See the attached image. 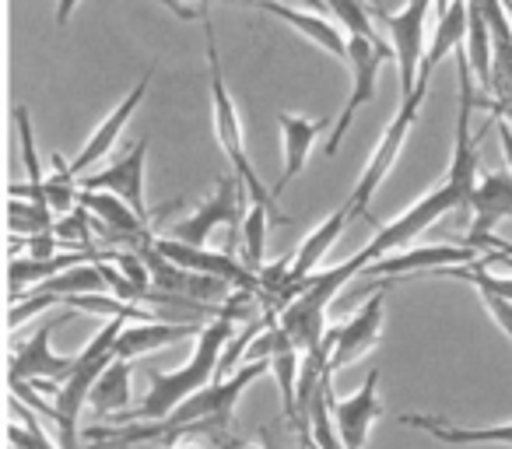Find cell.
Returning <instances> with one entry per match:
<instances>
[{"label": "cell", "instance_id": "6", "mask_svg": "<svg viewBox=\"0 0 512 449\" xmlns=\"http://www.w3.org/2000/svg\"><path fill=\"white\" fill-rule=\"evenodd\" d=\"M435 0H407L400 11H383L379 4H372V15L386 25V36H390L393 57H397V71H400V95H414L418 88V74L425 64V22L428 11H432Z\"/></svg>", "mask_w": 512, "mask_h": 449}, {"label": "cell", "instance_id": "24", "mask_svg": "<svg viewBox=\"0 0 512 449\" xmlns=\"http://www.w3.org/2000/svg\"><path fill=\"white\" fill-rule=\"evenodd\" d=\"M88 404H92V414L99 421L109 418V414L116 418V414L130 411V362L113 358V362L102 369V376L95 379Z\"/></svg>", "mask_w": 512, "mask_h": 449}, {"label": "cell", "instance_id": "38", "mask_svg": "<svg viewBox=\"0 0 512 449\" xmlns=\"http://www.w3.org/2000/svg\"><path fill=\"white\" fill-rule=\"evenodd\" d=\"M267 449H271V446H267Z\"/></svg>", "mask_w": 512, "mask_h": 449}, {"label": "cell", "instance_id": "21", "mask_svg": "<svg viewBox=\"0 0 512 449\" xmlns=\"http://www.w3.org/2000/svg\"><path fill=\"white\" fill-rule=\"evenodd\" d=\"M400 425L421 428V432L446 442V446H498V442L512 446V421H505V425H477L474 428V425H446V421L421 418V414H404Z\"/></svg>", "mask_w": 512, "mask_h": 449}, {"label": "cell", "instance_id": "30", "mask_svg": "<svg viewBox=\"0 0 512 449\" xmlns=\"http://www.w3.org/2000/svg\"><path fill=\"white\" fill-rule=\"evenodd\" d=\"M11 407H15V411L22 414V421H11V425H8L11 449H60V442H53L50 435L43 432V425H39L36 414L25 411V407H22V397L11 400Z\"/></svg>", "mask_w": 512, "mask_h": 449}, {"label": "cell", "instance_id": "31", "mask_svg": "<svg viewBox=\"0 0 512 449\" xmlns=\"http://www.w3.org/2000/svg\"><path fill=\"white\" fill-rule=\"evenodd\" d=\"M330 11L337 15V22L348 29V36H365V39H379L376 29V15L365 0H323Z\"/></svg>", "mask_w": 512, "mask_h": 449}, {"label": "cell", "instance_id": "28", "mask_svg": "<svg viewBox=\"0 0 512 449\" xmlns=\"http://www.w3.org/2000/svg\"><path fill=\"white\" fill-rule=\"evenodd\" d=\"M53 176H46V200H50V207H53V214H71V211H78V200H81V193H78V176L71 172V162H64V158L53 151Z\"/></svg>", "mask_w": 512, "mask_h": 449}, {"label": "cell", "instance_id": "26", "mask_svg": "<svg viewBox=\"0 0 512 449\" xmlns=\"http://www.w3.org/2000/svg\"><path fill=\"white\" fill-rule=\"evenodd\" d=\"M15 123H18V137H22V155L25 165H29V186H11V197H29L32 204H43L50 207L46 200V176L39 169V155H36V134H32V120H29V109L15 106Z\"/></svg>", "mask_w": 512, "mask_h": 449}, {"label": "cell", "instance_id": "22", "mask_svg": "<svg viewBox=\"0 0 512 449\" xmlns=\"http://www.w3.org/2000/svg\"><path fill=\"white\" fill-rule=\"evenodd\" d=\"M81 207L99 221L102 229L109 232H120V236L130 239H144L148 236V221L134 211L123 197L109 190H81Z\"/></svg>", "mask_w": 512, "mask_h": 449}, {"label": "cell", "instance_id": "3", "mask_svg": "<svg viewBox=\"0 0 512 449\" xmlns=\"http://www.w3.org/2000/svg\"><path fill=\"white\" fill-rule=\"evenodd\" d=\"M200 18H204V39H207V74H211V116H214V134H218V144L225 151L228 165H232L235 176L246 183L249 197L253 204H267L271 211L274 207V193L264 190L260 176H256L253 162L246 155V137H242V120L235 113V102L225 88V74H221V57H218V43H214V25H211V15H207V0L200 4Z\"/></svg>", "mask_w": 512, "mask_h": 449}, {"label": "cell", "instance_id": "27", "mask_svg": "<svg viewBox=\"0 0 512 449\" xmlns=\"http://www.w3.org/2000/svg\"><path fill=\"white\" fill-rule=\"evenodd\" d=\"M267 204H249L246 221H242V264L253 274L264 271V246H267V218H271Z\"/></svg>", "mask_w": 512, "mask_h": 449}, {"label": "cell", "instance_id": "7", "mask_svg": "<svg viewBox=\"0 0 512 449\" xmlns=\"http://www.w3.org/2000/svg\"><path fill=\"white\" fill-rule=\"evenodd\" d=\"M393 57V46L390 39H365V36H351V53H348V67H351V95L348 102H344L341 116H337L334 130H330V141H327V155H337V148H341L344 134L351 130V123H355L358 109L369 106L372 99H376V81H379V71H383V64Z\"/></svg>", "mask_w": 512, "mask_h": 449}, {"label": "cell", "instance_id": "14", "mask_svg": "<svg viewBox=\"0 0 512 449\" xmlns=\"http://www.w3.org/2000/svg\"><path fill=\"white\" fill-rule=\"evenodd\" d=\"M144 165H148V137L134 144L123 158L109 162L106 169L85 176V190H109L123 197L144 221H148V200H144Z\"/></svg>", "mask_w": 512, "mask_h": 449}, {"label": "cell", "instance_id": "4", "mask_svg": "<svg viewBox=\"0 0 512 449\" xmlns=\"http://www.w3.org/2000/svg\"><path fill=\"white\" fill-rule=\"evenodd\" d=\"M425 95H428V78H418V88H414V95H407V99L400 102V109L393 113L390 127H386L383 141L376 144L372 158L365 162L362 176H358L355 190H351V197H348L351 218H362V214L369 218L372 197H376L379 186H383V183H386V176H390V169L397 165L400 151H404V141L411 137L414 120H418V113H421V102H425Z\"/></svg>", "mask_w": 512, "mask_h": 449}, {"label": "cell", "instance_id": "5", "mask_svg": "<svg viewBox=\"0 0 512 449\" xmlns=\"http://www.w3.org/2000/svg\"><path fill=\"white\" fill-rule=\"evenodd\" d=\"M249 204H253V197H249L246 183H242L235 172L232 176H221L211 197L172 225L169 239H179V243H190V246H207L211 232L221 229V225H228V229H242Z\"/></svg>", "mask_w": 512, "mask_h": 449}, {"label": "cell", "instance_id": "19", "mask_svg": "<svg viewBox=\"0 0 512 449\" xmlns=\"http://www.w3.org/2000/svg\"><path fill=\"white\" fill-rule=\"evenodd\" d=\"M207 323H165V320H151V323H127L116 341V358L123 362H134L144 358L158 348H169V344L183 341V337H200Z\"/></svg>", "mask_w": 512, "mask_h": 449}, {"label": "cell", "instance_id": "12", "mask_svg": "<svg viewBox=\"0 0 512 449\" xmlns=\"http://www.w3.org/2000/svg\"><path fill=\"white\" fill-rule=\"evenodd\" d=\"M155 250L162 253V257H169L172 264L186 267V271H197V274H207V278L232 281L235 288H253V292H260V274H253L246 264H239V260L225 250L190 246V243H179V239H169V236H158Z\"/></svg>", "mask_w": 512, "mask_h": 449}, {"label": "cell", "instance_id": "16", "mask_svg": "<svg viewBox=\"0 0 512 449\" xmlns=\"http://www.w3.org/2000/svg\"><path fill=\"white\" fill-rule=\"evenodd\" d=\"M246 4H256L260 11L267 15L281 18L285 25H292L302 39H309L313 46H320L323 53L337 57L341 64H348V53H351V36H344L330 18L316 15V11H299V8H288V4H278V0H246Z\"/></svg>", "mask_w": 512, "mask_h": 449}, {"label": "cell", "instance_id": "18", "mask_svg": "<svg viewBox=\"0 0 512 449\" xmlns=\"http://www.w3.org/2000/svg\"><path fill=\"white\" fill-rule=\"evenodd\" d=\"M348 221H351V211H348V204L344 207H337L334 214H327V218L316 225L313 232H309L306 239H302V246L292 253V292H295V299L302 295V288H306V281L313 278V271H316V264H320L323 257L330 253V246L341 239V232L348 229ZM292 299V302H295Z\"/></svg>", "mask_w": 512, "mask_h": 449}, {"label": "cell", "instance_id": "2", "mask_svg": "<svg viewBox=\"0 0 512 449\" xmlns=\"http://www.w3.org/2000/svg\"><path fill=\"white\" fill-rule=\"evenodd\" d=\"M456 207H467V200H463V193L456 190L449 179H442L435 190H428L421 200H414V204L407 207L400 218H393L390 225H379L376 236H372L369 243H365L362 250L355 253V257L341 260L337 267L344 271V278L355 281L369 264H376V260L390 257V253H397V250H407V246H411L414 239L421 236V232L432 229L442 214L456 211Z\"/></svg>", "mask_w": 512, "mask_h": 449}, {"label": "cell", "instance_id": "37", "mask_svg": "<svg viewBox=\"0 0 512 449\" xmlns=\"http://www.w3.org/2000/svg\"><path fill=\"white\" fill-rule=\"evenodd\" d=\"M505 8H509V18H512V0H505Z\"/></svg>", "mask_w": 512, "mask_h": 449}, {"label": "cell", "instance_id": "34", "mask_svg": "<svg viewBox=\"0 0 512 449\" xmlns=\"http://www.w3.org/2000/svg\"><path fill=\"white\" fill-rule=\"evenodd\" d=\"M481 299H484V309L491 313V320L498 323V330L512 341V302L502 299V295H491V292H481Z\"/></svg>", "mask_w": 512, "mask_h": 449}, {"label": "cell", "instance_id": "17", "mask_svg": "<svg viewBox=\"0 0 512 449\" xmlns=\"http://www.w3.org/2000/svg\"><path fill=\"white\" fill-rule=\"evenodd\" d=\"M330 127V116H295V113H278V130H281V144H285V172L274 183V197H281L288 183L295 176H302L309 162V151H313V141Z\"/></svg>", "mask_w": 512, "mask_h": 449}, {"label": "cell", "instance_id": "23", "mask_svg": "<svg viewBox=\"0 0 512 449\" xmlns=\"http://www.w3.org/2000/svg\"><path fill=\"white\" fill-rule=\"evenodd\" d=\"M467 29H470V0H453L446 15H439V25H435V36L428 43L425 64H421L418 78H432L435 67L467 43Z\"/></svg>", "mask_w": 512, "mask_h": 449}, {"label": "cell", "instance_id": "8", "mask_svg": "<svg viewBox=\"0 0 512 449\" xmlns=\"http://www.w3.org/2000/svg\"><path fill=\"white\" fill-rule=\"evenodd\" d=\"M71 316H74V309L71 313L50 316L29 341L18 344L8 365L11 383H64V379H71L74 372H78V355H53V348H50L53 330L64 327Z\"/></svg>", "mask_w": 512, "mask_h": 449}, {"label": "cell", "instance_id": "10", "mask_svg": "<svg viewBox=\"0 0 512 449\" xmlns=\"http://www.w3.org/2000/svg\"><path fill=\"white\" fill-rule=\"evenodd\" d=\"M470 211H474V221H470L467 246H474V250H481V253L498 250L502 239L495 236V225L512 218V176H505V172H488V176L477 183L474 197H470Z\"/></svg>", "mask_w": 512, "mask_h": 449}, {"label": "cell", "instance_id": "9", "mask_svg": "<svg viewBox=\"0 0 512 449\" xmlns=\"http://www.w3.org/2000/svg\"><path fill=\"white\" fill-rule=\"evenodd\" d=\"M481 260V250L474 246H407V250H397L390 257L376 260V264L365 267L358 278H407V274H439L449 271V267H463Z\"/></svg>", "mask_w": 512, "mask_h": 449}, {"label": "cell", "instance_id": "11", "mask_svg": "<svg viewBox=\"0 0 512 449\" xmlns=\"http://www.w3.org/2000/svg\"><path fill=\"white\" fill-rule=\"evenodd\" d=\"M386 285L372 292V299L365 302V309H358L344 327L334 330V351H330V372H341L348 365H355L365 351H372L379 344V330H383V316H386Z\"/></svg>", "mask_w": 512, "mask_h": 449}, {"label": "cell", "instance_id": "25", "mask_svg": "<svg viewBox=\"0 0 512 449\" xmlns=\"http://www.w3.org/2000/svg\"><path fill=\"white\" fill-rule=\"evenodd\" d=\"M302 351L295 348V341L285 334L281 327V337H278V351L271 358V372L278 379V390H281V404H285V418L292 421L295 428V414H299V376H302Z\"/></svg>", "mask_w": 512, "mask_h": 449}, {"label": "cell", "instance_id": "32", "mask_svg": "<svg viewBox=\"0 0 512 449\" xmlns=\"http://www.w3.org/2000/svg\"><path fill=\"white\" fill-rule=\"evenodd\" d=\"M92 214H85V207L81 211H71V214H64V218L53 225V232H57V239L60 243H74V246H88V239H92Z\"/></svg>", "mask_w": 512, "mask_h": 449}, {"label": "cell", "instance_id": "36", "mask_svg": "<svg viewBox=\"0 0 512 449\" xmlns=\"http://www.w3.org/2000/svg\"><path fill=\"white\" fill-rule=\"evenodd\" d=\"M169 449H207L204 442H176V446H169Z\"/></svg>", "mask_w": 512, "mask_h": 449}, {"label": "cell", "instance_id": "15", "mask_svg": "<svg viewBox=\"0 0 512 449\" xmlns=\"http://www.w3.org/2000/svg\"><path fill=\"white\" fill-rule=\"evenodd\" d=\"M151 78H155V67H148V71L141 74V81H137L134 88H130L127 95H123V102L113 109V113L106 116V120L99 123V127L92 130V137L85 141V148H81V155L71 162V172L74 176H85L88 169H95V165L102 162V158L113 151V144L120 141V134H123V127L130 123V116H134V109L144 102V95H148V85H151Z\"/></svg>", "mask_w": 512, "mask_h": 449}, {"label": "cell", "instance_id": "29", "mask_svg": "<svg viewBox=\"0 0 512 449\" xmlns=\"http://www.w3.org/2000/svg\"><path fill=\"white\" fill-rule=\"evenodd\" d=\"M8 225L18 236H39V232H53V207L32 204V200L11 197L8 204Z\"/></svg>", "mask_w": 512, "mask_h": 449}, {"label": "cell", "instance_id": "33", "mask_svg": "<svg viewBox=\"0 0 512 449\" xmlns=\"http://www.w3.org/2000/svg\"><path fill=\"white\" fill-rule=\"evenodd\" d=\"M78 4H81V0H57V25H60V29L71 22V15H74V8H78ZM158 4H162V8H169L176 18H183V22H193V18H197V11L186 8L183 0H158Z\"/></svg>", "mask_w": 512, "mask_h": 449}, {"label": "cell", "instance_id": "1", "mask_svg": "<svg viewBox=\"0 0 512 449\" xmlns=\"http://www.w3.org/2000/svg\"><path fill=\"white\" fill-rule=\"evenodd\" d=\"M239 330V323L232 320L228 313H221L218 320H207V327L200 330L197 337V348H193V355L186 358V365H179V369H151L148 372V397L141 400L137 407H130V411L116 414L113 425H137V421H162L169 418L172 411H176L183 400H190L197 390H204V386L214 383V376H218V365H221V351L228 348V341H232V334Z\"/></svg>", "mask_w": 512, "mask_h": 449}, {"label": "cell", "instance_id": "20", "mask_svg": "<svg viewBox=\"0 0 512 449\" xmlns=\"http://www.w3.org/2000/svg\"><path fill=\"white\" fill-rule=\"evenodd\" d=\"M88 260H116V253H57V257H15L8 267V278H11V302L18 295H25L32 285H43V281L57 278V274L71 271L78 264H88Z\"/></svg>", "mask_w": 512, "mask_h": 449}, {"label": "cell", "instance_id": "13", "mask_svg": "<svg viewBox=\"0 0 512 449\" xmlns=\"http://www.w3.org/2000/svg\"><path fill=\"white\" fill-rule=\"evenodd\" d=\"M383 414V404H379V369H372L365 376V383L358 386L351 397L337 400L330 393V418H334V428L341 435L344 449H365L372 432V421Z\"/></svg>", "mask_w": 512, "mask_h": 449}, {"label": "cell", "instance_id": "35", "mask_svg": "<svg viewBox=\"0 0 512 449\" xmlns=\"http://www.w3.org/2000/svg\"><path fill=\"white\" fill-rule=\"evenodd\" d=\"M498 141H502L505 162H509V169H512V127H509V123H502V127H498Z\"/></svg>", "mask_w": 512, "mask_h": 449}]
</instances>
